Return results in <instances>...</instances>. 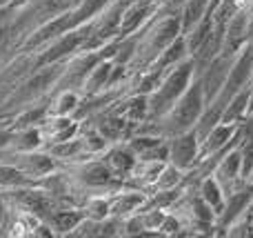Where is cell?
I'll return each instance as SVG.
<instances>
[{"instance_id":"obj_7","label":"cell","mask_w":253,"mask_h":238,"mask_svg":"<svg viewBox=\"0 0 253 238\" xmlns=\"http://www.w3.org/2000/svg\"><path fill=\"white\" fill-rule=\"evenodd\" d=\"M2 160L16 165L22 174H27V176L36 183L60 167V163H58L47 149H36V151H11V149H7V154H4Z\"/></svg>"},{"instance_id":"obj_25","label":"cell","mask_w":253,"mask_h":238,"mask_svg":"<svg viewBox=\"0 0 253 238\" xmlns=\"http://www.w3.org/2000/svg\"><path fill=\"white\" fill-rule=\"evenodd\" d=\"M247 105H249V87L240 89L236 96H231L227 100L222 109V118L220 123H231V125H240L247 118Z\"/></svg>"},{"instance_id":"obj_21","label":"cell","mask_w":253,"mask_h":238,"mask_svg":"<svg viewBox=\"0 0 253 238\" xmlns=\"http://www.w3.org/2000/svg\"><path fill=\"white\" fill-rule=\"evenodd\" d=\"M42 147H44V138H42V132H40V125H38V127L13 129L7 149H11V151H36V149H42Z\"/></svg>"},{"instance_id":"obj_36","label":"cell","mask_w":253,"mask_h":238,"mask_svg":"<svg viewBox=\"0 0 253 238\" xmlns=\"http://www.w3.org/2000/svg\"><path fill=\"white\" fill-rule=\"evenodd\" d=\"M135 2H138V4H156L158 0H135Z\"/></svg>"},{"instance_id":"obj_12","label":"cell","mask_w":253,"mask_h":238,"mask_svg":"<svg viewBox=\"0 0 253 238\" xmlns=\"http://www.w3.org/2000/svg\"><path fill=\"white\" fill-rule=\"evenodd\" d=\"M147 200H149L147 191L126 185L123 190L111 194V216L126 218V216H131V214H135V212L147 207Z\"/></svg>"},{"instance_id":"obj_15","label":"cell","mask_w":253,"mask_h":238,"mask_svg":"<svg viewBox=\"0 0 253 238\" xmlns=\"http://www.w3.org/2000/svg\"><path fill=\"white\" fill-rule=\"evenodd\" d=\"M100 158H102V163H105L107 167L120 178V181L126 183V178H129L131 169H133V165H135V154L126 147L125 141L111 143Z\"/></svg>"},{"instance_id":"obj_1","label":"cell","mask_w":253,"mask_h":238,"mask_svg":"<svg viewBox=\"0 0 253 238\" xmlns=\"http://www.w3.org/2000/svg\"><path fill=\"white\" fill-rule=\"evenodd\" d=\"M140 38H138V47L135 53L129 62V69L133 74L144 71L153 60L158 58V53L165 47H169L180 34H182V27H180V13H169V16H158L153 13L147 20V25L142 29H138Z\"/></svg>"},{"instance_id":"obj_17","label":"cell","mask_w":253,"mask_h":238,"mask_svg":"<svg viewBox=\"0 0 253 238\" xmlns=\"http://www.w3.org/2000/svg\"><path fill=\"white\" fill-rule=\"evenodd\" d=\"M236 132H238V125H231V123H218L215 127H211L209 132L200 138V158L222 149V147L236 136Z\"/></svg>"},{"instance_id":"obj_18","label":"cell","mask_w":253,"mask_h":238,"mask_svg":"<svg viewBox=\"0 0 253 238\" xmlns=\"http://www.w3.org/2000/svg\"><path fill=\"white\" fill-rule=\"evenodd\" d=\"M111 69H114V60H111V58H102V60H98L96 65L91 67V71L87 74V78H84V83H83V89H80L83 98L84 96H93V94L107 89Z\"/></svg>"},{"instance_id":"obj_5","label":"cell","mask_w":253,"mask_h":238,"mask_svg":"<svg viewBox=\"0 0 253 238\" xmlns=\"http://www.w3.org/2000/svg\"><path fill=\"white\" fill-rule=\"evenodd\" d=\"M91 27H93V18L83 25H78L76 29L67 31V34L58 36L53 38L51 43H47L44 47H40L36 51V58H38V67L40 65H49V62H60V60H67L69 56H74L76 51L84 47L87 43L89 34H91Z\"/></svg>"},{"instance_id":"obj_22","label":"cell","mask_w":253,"mask_h":238,"mask_svg":"<svg viewBox=\"0 0 253 238\" xmlns=\"http://www.w3.org/2000/svg\"><path fill=\"white\" fill-rule=\"evenodd\" d=\"M187 58H189V53H187V45H184V36L180 34L169 47H165L160 53H158V58L147 67V69H165L167 71V69H171V67L180 65L182 60H187Z\"/></svg>"},{"instance_id":"obj_19","label":"cell","mask_w":253,"mask_h":238,"mask_svg":"<svg viewBox=\"0 0 253 238\" xmlns=\"http://www.w3.org/2000/svg\"><path fill=\"white\" fill-rule=\"evenodd\" d=\"M80 100H83V94L76 92V89L51 92L47 100V111H49V116H74Z\"/></svg>"},{"instance_id":"obj_23","label":"cell","mask_w":253,"mask_h":238,"mask_svg":"<svg viewBox=\"0 0 253 238\" xmlns=\"http://www.w3.org/2000/svg\"><path fill=\"white\" fill-rule=\"evenodd\" d=\"M44 149L49 151V154L53 156V158L62 165H69V163H76V160H83V158H91V156H87L83 151V147H80V141L78 136L74 138H67V141H60V143H53V145H47Z\"/></svg>"},{"instance_id":"obj_8","label":"cell","mask_w":253,"mask_h":238,"mask_svg":"<svg viewBox=\"0 0 253 238\" xmlns=\"http://www.w3.org/2000/svg\"><path fill=\"white\" fill-rule=\"evenodd\" d=\"M167 147H169L167 163H171L173 167L182 169V172L191 169L200 160V138H198L196 129L169 136L167 138Z\"/></svg>"},{"instance_id":"obj_35","label":"cell","mask_w":253,"mask_h":238,"mask_svg":"<svg viewBox=\"0 0 253 238\" xmlns=\"http://www.w3.org/2000/svg\"><path fill=\"white\" fill-rule=\"evenodd\" d=\"M27 2H29V0H11V2H9V7H13V9H16V11H18V9H20V7H25Z\"/></svg>"},{"instance_id":"obj_37","label":"cell","mask_w":253,"mask_h":238,"mask_svg":"<svg viewBox=\"0 0 253 238\" xmlns=\"http://www.w3.org/2000/svg\"><path fill=\"white\" fill-rule=\"evenodd\" d=\"M247 181H249V183H251V185H253V169H251V172H249V176H247Z\"/></svg>"},{"instance_id":"obj_33","label":"cell","mask_w":253,"mask_h":238,"mask_svg":"<svg viewBox=\"0 0 253 238\" xmlns=\"http://www.w3.org/2000/svg\"><path fill=\"white\" fill-rule=\"evenodd\" d=\"M9 218H11V203H9L7 196L0 191V236H2L4 230H7Z\"/></svg>"},{"instance_id":"obj_29","label":"cell","mask_w":253,"mask_h":238,"mask_svg":"<svg viewBox=\"0 0 253 238\" xmlns=\"http://www.w3.org/2000/svg\"><path fill=\"white\" fill-rule=\"evenodd\" d=\"M211 27H213V18H211V16H205L200 22H196V25H193L191 29L187 31V34H182L189 56H193V53L200 49V45L205 43L207 36L211 34Z\"/></svg>"},{"instance_id":"obj_28","label":"cell","mask_w":253,"mask_h":238,"mask_svg":"<svg viewBox=\"0 0 253 238\" xmlns=\"http://www.w3.org/2000/svg\"><path fill=\"white\" fill-rule=\"evenodd\" d=\"M36 185V181H31L27 174H22L16 165L0 160V190H16V187H29Z\"/></svg>"},{"instance_id":"obj_14","label":"cell","mask_w":253,"mask_h":238,"mask_svg":"<svg viewBox=\"0 0 253 238\" xmlns=\"http://www.w3.org/2000/svg\"><path fill=\"white\" fill-rule=\"evenodd\" d=\"M78 120L74 116H47V118L40 123V132L44 138V147L53 145V143L67 141V138H74L78 134ZM42 147V149H44Z\"/></svg>"},{"instance_id":"obj_39","label":"cell","mask_w":253,"mask_h":238,"mask_svg":"<svg viewBox=\"0 0 253 238\" xmlns=\"http://www.w3.org/2000/svg\"><path fill=\"white\" fill-rule=\"evenodd\" d=\"M4 154H7V149H0V160L4 158Z\"/></svg>"},{"instance_id":"obj_2","label":"cell","mask_w":253,"mask_h":238,"mask_svg":"<svg viewBox=\"0 0 253 238\" xmlns=\"http://www.w3.org/2000/svg\"><path fill=\"white\" fill-rule=\"evenodd\" d=\"M71 178V185L76 191V203H83L87 196L91 194H114V191L126 187L125 181H120L105 163L100 156H91V158H83L76 163L62 165Z\"/></svg>"},{"instance_id":"obj_4","label":"cell","mask_w":253,"mask_h":238,"mask_svg":"<svg viewBox=\"0 0 253 238\" xmlns=\"http://www.w3.org/2000/svg\"><path fill=\"white\" fill-rule=\"evenodd\" d=\"M205 107H207V98L200 87V80L193 78V83L189 85L187 92L178 98V102L158 120L160 134L165 138H169V136H175V134L193 129L198 118H200L202 111H205Z\"/></svg>"},{"instance_id":"obj_16","label":"cell","mask_w":253,"mask_h":238,"mask_svg":"<svg viewBox=\"0 0 253 238\" xmlns=\"http://www.w3.org/2000/svg\"><path fill=\"white\" fill-rule=\"evenodd\" d=\"M84 218L83 209L76 207V205H67V207H60L47 218V225L51 227L53 236H60V238H69L74 234V230L80 225V221Z\"/></svg>"},{"instance_id":"obj_20","label":"cell","mask_w":253,"mask_h":238,"mask_svg":"<svg viewBox=\"0 0 253 238\" xmlns=\"http://www.w3.org/2000/svg\"><path fill=\"white\" fill-rule=\"evenodd\" d=\"M76 136H78L80 147H83V151L87 156H102L107 151V147L111 145L89 120H83V123L78 125V134H76Z\"/></svg>"},{"instance_id":"obj_40","label":"cell","mask_w":253,"mask_h":238,"mask_svg":"<svg viewBox=\"0 0 253 238\" xmlns=\"http://www.w3.org/2000/svg\"><path fill=\"white\" fill-rule=\"evenodd\" d=\"M249 216H251V221H253V214H249Z\"/></svg>"},{"instance_id":"obj_30","label":"cell","mask_w":253,"mask_h":238,"mask_svg":"<svg viewBox=\"0 0 253 238\" xmlns=\"http://www.w3.org/2000/svg\"><path fill=\"white\" fill-rule=\"evenodd\" d=\"M182 178H184V172L178 167H173L171 163H167L165 167H162L160 176L156 178V183H153V187L149 191L153 190H175V187H182ZM147 191V194H149Z\"/></svg>"},{"instance_id":"obj_38","label":"cell","mask_w":253,"mask_h":238,"mask_svg":"<svg viewBox=\"0 0 253 238\" xmlns=\"http://www.w3.org/2000/svg\"><path fill=\"white\" fill-rule=\"evenodd\" d=\"M247 9H249V13L253 16V0H249V7H247Z\"/></svg>"},{"instance_id":"obj_13","label":"cell","mask_w":253,"mask_h":238,"mask_svg":"<svg viewBox=\"0 0 253 238\" xmlns=\"http://www.w3.org/2000/svg\"><path fill=\"white\" fill-rule=\"evenodd\" d=\"M240 167L242 165H240V149H238V147H233L231 151H227V154L220 158V163L215 165L213 176L218 178V183L222 185L224 194L233 191L238 185H242V183L247 181V178H242Z\"/></svg>"},{"instance_id":"obj_27","label":"cell","mask_w":253,"mask_h":238,"mask_svg":"<svg viewBox=\"0 0 253 238\" xmlns=\"http://www.w3.org/2000/svg\"><path fill=\"white\" fill-rule=\"evenodd\" d=\"M211 9V0H187L180 11V27H182V34H187L196 22H200L205 16H209Z\"/></svg>"},{"instance_id":"obj_31","label":"cell","mask_w":253,"mask_h":238,"mask_svg":"<svg viewBox=\"0 0 253 238\" xmlns=\"http://www.w3.org/2000/svg\"><path fill=\"white\" fill-rule=\"evenodd\" d=\"M162 141H165V136H158V134H131L125 143L135 154V158H138V156H142L144 151H149L151 147H156L158 143H162Z\"/></svg>"},{"instance_id":"obj_11","label":"cell","mask_w":253,"mask_h":238,"mask_svg":"<svg viewBox=\"0 0 253 238\" xmlns=\"http://www.w3.org/2000/svg\"><path fill=\"white\" fill-rule=\"evenodd\" d=\"M249 20L251 13L249 9H240L236 11L224 25V45H222V53L236 56L247 43H249Z\"/></svg>"},{"instance_id":"obj_26","label":"cell","mask_w":253,"mask_h":238,"mask_svg":"<svg viewBox=\"0 0 253 238\" xmlns=\"http://www.w3.org/2000/svg\"><path fill=\"white\" fill-rule=\"evenodd\" d=\"M80 209L87 218L105 221L111 216V194H91L80 203Z\"/></svg>"},{"instance_id":"obj_24","label":"cell","mask_w":253,"mask_h":238,"mask_svg":"<svg viewBox=\"0 0 253 238\" xmlns=\"http://www.w3.org/2000/svg\"><path fill=\"white\" fill-rule=\"evenodd\" d=\"M196 190H198V194L202 196V200H205V203L215 212V216H218V214L222 212L224 198H227V194H224L222 185L218 183V178H215L213 174H211V176H207V178H202V181L198 183Z\"/></svg>"},{"instance_id":"obj_9","label":"cell","mask_w":253,"mask_h":238,"mask_svg":"<svg viewBox=\"0 0 253 238\" xmlns=\"http://www.w3.org/2000/svg\"><path fill=\"white\" fill-rule=\"evenodd\" d=\"M87 120L109 143L126 141V138H129L131 134L135 132V127H138L135 123H129V120H126L123 114H118V111L114 109V105L107 107V109H102V111H98L96 116H91V118H87Z\"/></svg>"},{"instance_id":"obj_10","label":"cell","mask_w":253,"mask_h":238,"mask_svg":"<svg viewBox=\"0 0 253 238\" xmlns=\"http://www.w3.org/2000/svg\"><path fill=\"white\" fill-rule=\"evenodd\" d=\"M231 62H233V56L220 51L218 56H215L213 60H211L209 65H207L205 69L196 76V78L200 80V87H202V92H205L207 102L213 100V98L222 92L224 83H227V76H229V67H231Z\"/></svg>"},{"instance_id":"obj_41","label":"cell","mask_w":253,"mask_h":238,"mask_svg":"<svg viewBox=\"0 0 253 238\" xmlns=\"http://www.w3.org/2000/svg\"><path fill=\"white\" fill-rule=\"evenodd\" d=\"M251 83H253V80H251Z\"/></svg>"},{"instance_id":"obj_3","label":"cell","mask_w":253,"mask_h":238,"mask_svg":"<svg viewBox=\"0 0 253 238\" xmlns=\"http://www.w3.org/2000/svg\"><path fill=\"white\" fill-rule=\"evenodd\" d=\"M196 78V67H193V58L189 56L180 65L171 67L160 80L156 89L147 96L149 102V120H160L171 107L178 102V98L189 89V85Z\"/></svg>"},{"instance_id":"obj_34","label":"cell","mask_w":253,"mask_h":238,"mask_svg":"<svg viewBox=\"0 0 253 238\" xmlns=\"http://www.w3.org/2000/svg\"><path fill=\"white\" fill-rule=\"evenodd\" d=\"M11 53V47H9V43H0V62L4 60V58Z\"/></svg>"},{"instance_id":"obj_32","label":"cell","mask_w":253,"mask_h":238,"mask_svg":"<svg viewBox=\"0 0 253 238\" xmlns=\"http://www.w3.org/2000/svg\"><path fill=\"white\" fill-rule=\"evenodd\" d=\"M187 0H158L156 13L158 16H169V13H180Z\"/></svg>"},{"instance_id":"obj_6","label":"cell","mask_w":253,"mask_h":238,"mask_svg":"<svg viewBox=\"0 0 253 238\" xmlns=\"http://www.w3.org/2000/svg\"><path fill=\"white\" fill-rule=\"evenodd\" d=\"M251 80H253V47H251V43H247L245 47L233 56V62H231V67H229L227 83H224L222 92H220L215 98L227 105L229 98L236 96L240 89L249 87Z\"/></svg>"}]
</instances>
